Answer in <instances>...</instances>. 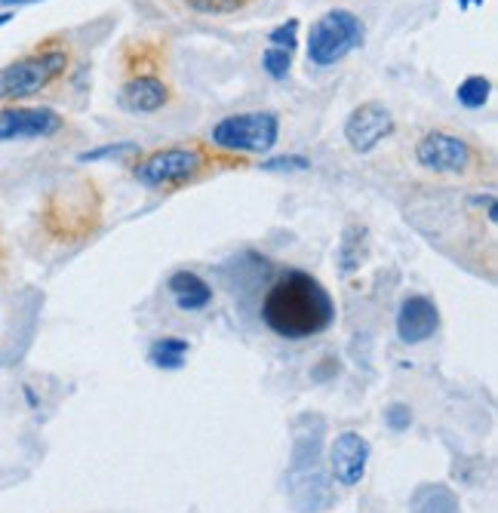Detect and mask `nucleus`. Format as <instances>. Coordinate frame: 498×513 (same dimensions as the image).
<instances>
[{"label": "nucleus", "mask_w": 498, "mask_h": 513, "mask_svg": "<svg viewBox=\"0 0 498 513\" xmlns=\"http://www.w3.org/2000/svg\"><path fill=\"white\" fill-rule=\"evenodd\" d=\"M262 323L286 341H305L336 323V302L317 277L286 271L262 298Z\"/></svg>", "instance_id": "obj_1"}, {"label": "nucleus", "mask_w": 498, "mask_h": 513, "mask_svg": "<svg viewBox=\"0 0 498 513\" xmlns=\"http://www.w3.org/2000/svg\"><path fill=\"white\" fill-rule=\"evenodd\" d=\"M68 62V47L50 40V44L31 50L28 56L4 65L0 68V102H22L44 93L50 83H56L68 71Z\"/></svg>", "instance_id": "obj_2"}, {"label": "nucleus", "mask_w": 498, "mask_h": 513, "mask_svg": "<svg viewBox=\"0 0 498 513\" xmlns=\"http://www.w3.org/2000/svg\"><path fill=\"white\" fill-rule=\"evenodd\" d=\"M363 22L351 10H329L308 31V62L317 68H332L363 47Z\"/></svg>", "instance_id": "obj_3"}, {"label": "nucleus", "mask_w": 498, "mask_h": 513, "mask_svg": "<svg viewBox=\"0 0 498 513\" xmlns=\"http://www.w3.org/2000/svg\"><path fill=\"white\" fill-rule=\"evenodd\" d=\"M280 136V117L274 111H246L222 117L213 126V145L234 154H268Z\"/></svg>", "instance_id": "obj_4"}, {"label": "nucleus", "mask_w": 498, "mask_h": 513, "mask_svg": "<svg viewBox=\"0 0 498 513\" xmlns=\"http://www.w3.org/2000/svg\"><path fill=\"white\" fill-rule=\"evenodd\" d=\"M317 452H320V434H314V440L302 437L296 443L293 467L286 474V492L293 498L296 510L302 513H320L332 504V486L317 464Z\"/></svg>", "instance_id": "obj_5"}, {"label": "nucleus", "mask_w": 498, "mask_h": 513, "mask_svg": "<svg viewBox=\"0 0 498 513\" xmlns=\"http://www.w3.org/2000/svg\"><path fill=\"white\" fill-rule=\"evenodd\" d=\"M203 163H206V157L197 148H188V145L160 148L136 163V179L148 188L188 185L191 179L200 176Z\"/></svg>", "instance_id": "obj_6"}, {"label": "nucleus", "mask_w": 498, "mask_h": 513, "mask_svg": "<svg viewBox=\"0 0 498 513\" xmlns=\"http://www.w3.org/2000/svg\"><path fill=\"white\" fill-rule=\"evenodd\" d=\"M415 160L434 176H462L474 163V148L455 133L431 130L415 145Z\"/></svg>", "instance_id": "obj_7"}, {"label": "nucleus", "mask_w": 498, "mask_h": 513, "mask_svg": "<svg viewBox=\"0 0 498 513\" xmlns=\"http://www.w3.org/2000/svg\"><path fill=\"white\" fill-rule=\"evenodd\" d=\"M394 133V114L382 102H363L345 120V139L351 151L369 154Z\"/></svg>", "instance_id": "obj_8"}, {"label": "nucleus", "mask_w": 498, "mask_h": 513, "mask_svg": "<svg viewBox=\"0 0 498 513\" xmlns=\"http://www.w3.org/2000/svg\"><path fill=\"white\" fill-rule=\"evenodd\" d=\"M65 126V117L53 108H0V142L16 139H50Z\"/></svg>", "instance_id": "obj_9"}, {"label": "nucleus", "mask_w": 498, "mask_h": 513, "mask_svg": "<svg viewBox=\"0 0 498 513\" xmlns=\"http://www.w3.org/2000/svg\"><path fill=\"white\" fill-rule=\"evenodd\" d=\"M369 440L354 434V431H345L332 440L329 446V474L339 486L351 489L357 486L363 477H366V464H369Z\"/></svg>", "instance_id": "obj_10"}, {"label": "nucleus", "mask_w": 498, "mask_h": 513, "mask_svg": "<svg viewBox=\"0 0 498 513\" xmlns=\"http://www.w3.org/2000/svg\"><path fill=\"white\" fill-rule=\"evenodd\" d=\"M440 329V311L428 295H406L397 311V338L403 345H422Z\"/></svg>", "instance_id": "obj_11"}, {"label": "nucleus", "mask_w": 498, "mask_h": 513, "mask_svg": "<svg viewBox=\"0 0 498 513\" xmlns=\"http://www.w3.org/2000/svg\"><path fill=\"white\" fill-rule=\"evenodd\" d=\"M117 102L123 111H130V114H154V111L170 105V87H166V83L154 74H139V77L123 83Z\"/></svg>", "instance_id": "obj_12"}, {"label": "nucleus", "mask_w": 498, "mask_h": 513, "mask_svg": "<svg viewBox=\"0 0 498 513\" xmlns=\"http://www.w3.org/2000/svg\"><path fill=\"white\" fill-rule=\"evenodd\" d=\"M166 289H170L179 311L194 314V311H203L206 305L213 302V286L194 271H176L170 280H166Z\"/></svg>", "instance_id": "obj_13"}, {"label": "nucleus", "mask_w": 498, "mask_h": 513, "mask_svg": "<svg viewBox=\"0 0 498 513\" xmlns=\"http://www.w3.org/2000/svg\"><path fill=\"white\" fill-rule=\"evenodd\" d=\"M148 360H151V366L166 369V372H170V369H182L185 360H188V341L185 338H176V335H163V338H157L154 345H151Z\"/></svg>", "instance_id": "obj_14"}, {"label": "nucleus", "mask_w": 498, "mask_h": 513, "mask_svg": "<svg viewBox=\"0 0 498 513\" xmlns=\"http://www.w3.org/2000/svg\"><path fill=\"white\" fill-rule=\"evenodd\" d=\"M363 255H366V228L363 225H348L345 234H342V243H339V271L342 274H351L363 265Z\"/></svg>", "instance_id": "obj_15"}, {"label": "nucleus", "mask_w": 498, "mask_h": 513, "mask_svg": "<svg viewBox=\"0 0 498 513\" xmlns=\"http://www.w3.org/2000/svg\"><path fill=\"white\" fill-rule=\"evenodd\" d=\"M412 513H459V501L446 486H428L415 495Z\"/></svg>", "instance_id": "obj_16"}, {"label": "nucleus", "mask_w": 498, "mask_h": 513, "mask_svg": "<svg viewBox=\"0 0 498 513\" xmlns=\"http://www.w3.org/2000/svg\"><path fill=\"white\" fill-rule=\"evenodd\" d=\"M489 96H492V80L483 77V74L465 77V80L459 83V90H455V99H459V105L468 108V111L483 108V105L489 102Z\"/></svg>", "instance_id": "obj_17"}, {"label": "nucleus", "mask_w": 498, "mask_h": 513, "mask_svg": "<svg viewBox=\"0 0 498 513\" xmlns=\"http://www.w3.org/2000/svg\"><path fill=\"white\" fill-rule=\"evenodd\" d=\"M179 4L200 16H228V13H237L240 7H246L249 0H179Z\"/></svg>", "instance_id": "obj_18"}, {"label": "nucleus", "mask_w": 498, "mask_h": 513, "mask_svg": "<svg viewBox=\"0 0 498 513\" xmlns=\"http://www.w3.org/2000/svg\"><path fill=\"white\" fill-rule=\"evenodd\" d=\"M127 154H139V145H133V142H108V145H102V148H93V151H83L77 160H83V163H93V160H117V157H127Z\"/></svg>", "instance_id": "obj_19"}, {"label": "nucleus", "mask_w": 498, "mask_h": 513, "mask_svg": "<svg viewBox=\"0 0 498 513\" xmlns=\"http://www.w3.org/2000/svg\"><path fill=\"white\" fill-rule=\"evenodd\" d=\"M289 65H293V53H286L280 47H268L262 53V68L274 77V80H283L289 74Z\"/></svg>", "instance_id": "obj_20"}, {"label": "nucleus", "mask_w": 498, "mask_h": 513, "mask_svg": "<svg viewBox=\"0 0 498 513\" xmlns=\"http://www.w3.org/2000/svg\"><path fill=\"white\" fill-rule=\"evenodd\" d=\"M268 40H271V47H280V50H286V53H293L296 44H299V22H296V19H289V22L277 25V28L268 34Z\"/></svg>", "instance_id": "obj_21"}, {"label": "nucleus", "mask_w": 498, "mask_h": 513, "mask_svg": "<svg viewBox=\"0 0 498 513\" xmlns=\"http://www.w3.org/2000/svg\"><path fill=\"white\" fill-rule=\"evenodd\" d=\"M262 169L268 173H289V169H308V160L299 157V154H289V157H274V160H265Z\"/></svg>", "instance_id": "obj_22"}, {"label": "nucleus", "mask_w": 498, "mask_h": 513, "mask_svg": "<svg viewBox=\"0 0 498 513\" xmlns=\"http://www.w3.org/2000/svg\"><path fill=\"white\" fill-rule=\"evenodd\" d=\"M385 424L391 427V431H406V427L412 424V412H409V406H403V403L388 406V412H385Z\"/></svg>", "instance_id": "obj_23"}, {"label": "nucleus", "mask_w": 498, "mask_h": 513, "mask_svg": "<svg viewBox=\"0 0 498 513\" xmlns=\"http://www.w3.org/2000/svg\"><path fill=\"white\" fill-rule=\"evenodd\" d=\"M28 4H40V0H0V7H28Z\"/></svg>", "instance_id": "obj_24"}, {"label": "nucleus", "mask_w": 498, "mask_h": 513, "mask_svg": "<svg viewBox=\"0 0 498 513\" xmlns=\"http://www.w3.org/2000/svg\"><path fill=\"white\" fill-rule=\"evenodd\" d=\"M480 4H483V0H459L462 10H471V7H480Z\"/></svg>", "instance_id": "obj_25"}, {"label": "nucleus", "mask_w": 498, "mask_h": 513, "mask_svg": "<svg viewBox=\"0 0 498 513\" xmlns=\"http://www.w3.org/2000/svg\"><path fill=\"white\" fill-rule=\"evenodd\" d=\"M13 16H16V13H0V28L10 25V22H13Z\"/></svg>", "instance_id": "obj_26"}]
</instances>
